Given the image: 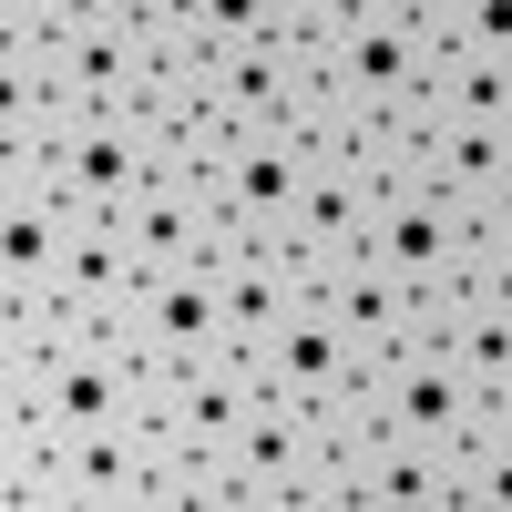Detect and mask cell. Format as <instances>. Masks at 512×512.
<instances>
[{"instance_id": "cell-17", "label": "cell", "mask_w": 512, "mask_h": 512, "mask_svg": "<svg viewBox=\"0 0 512 512\" xmlns=\"http://www.w3.org/2000/svg\"><path fill=\"white\" fill-rule=\"evenodd\" d=\"M93 328L72 297H0V400H31V379L52 369L72 338Z\"/></svg>"}, {"instance_id": "cell-24", "label": "cell", "mask_w": 512, "mask_h": 512, "mask_svg": "<svg viewBox=\"0 0 512 512\" xmlns=\"http://www.w3.org/2000/svg\"><path fill=\"white\" fill-rule=\"evenodd\" d=\"M205 72H216V52H205V62H164V72H154V93H144V123H154V134H185V123L205 113Z\"/></svg>"}, {"instance_id": "cell-14", "label": "cell", "mask_w": 512, "mask_h": 512, "mask_svg": "<svg viewBox=\"0 0 512 512\" xmlns=\"http://www.w3.org/2000/svg\"><path fill=\"white\" fill-rule=\"evenodd\" d=\"M369 379H379L390 431H441V441L472 431V369H461L451 349H390Z\"/></svg>"}, {"instance_id": "cell-12", "label": "cell", "mask_w": 512, "mask_h": 512, "mask_svg": "<svg viewBox=\"0 0 512 512\" xmlns=\"http://www.w3.org/2000/svg\"><path fill=\"white\" fill-rule=\"evenodd\" d=\"M359 512H461V441L379 431L359 451Z\"/></svg>"}, {"instance_id": "cell-23", "label": "cell", "mask_w": 512, "mask_h": 512, "mask_svg": "<svg viewBox=\"0 0 512 512\" xmlns=\"http://www.w3.org/2000/svg\"><path fill=\"white\" fill-rule=\"evenodd\" d=\"M441 41L472 62H512V0H441Z\"/></svg>"}, {"instance_id": "cell-20", "label": "cell", "mask_w": 512, "mask_h": 512, "mask_svg": "<svg viewBox=\"0 0 512 512\" xmlns=\"http://www.w3.org/2000/svg\"><path fill=\"white\" fill-rule=\"evenodd\" d=\"M502 164H512V123L441 113V134H431V185H451L461 205H482V195L502 185Z\"/></svg>"}, {"instance_id": "cell-5", "label": "cell", "mask_w": 512, "mask_h": 512, "mask_svg": "<svg viewBox=\"0 0 512 512\" xmlns=\"http://www.w3.org/2000/svg\"><path fill=\"white\" fill-rule=\"evenodd\" d=\"M256 390H267V379H256V359H246V349H205V359L154 369L144 420H154V441H164V451H226L236 410H246Z\"/></svg>"}, {"instance_id": "cell-6", "label": "cell", "mask_w": 512, "mask_h": 512, "mask_svg": "<svg viewBox=\"0 0 512 512\" xmlns=\"http://www.w3.org/2000/svg\"><path fill=\"white\" fill-rule=\"evenodd\" d=\"M123 328H134V349H144L154 369L205 359V349H236V338H226V277H216V256L144 267V287H134V308H123Z\"/></svg>"}, {"instance_id": "cell-13", "label": "cell", "mask_w": 512, "mask_h": 512, "mask_svg": "<svg viewBox=\"0 0 512 512\" xmlns=\"http://www.w3.org/2000/svg\"><path fill=\"white\" fill-rule=\"evenodd\" d=\"M216 277H226V338H236V349H256L287 308H308V297H318L308 256H297L287 236H236V246L216 256Z\"/></svg>"}, {"instance_id": "cell-1", "label": "cell", "mask_w": 512, "mask_h": 512, "mask_svg": "<svg viewBox=\"0 0 512 512\" xmlns=\"http://www.w3.org/2000/svg\"><path fill=\"white\" fill-rule=\"evenodd\" d=\"M154 175H164V134L144 113H72L62 144H52V195L82 226H113Z\"/></svg>"}, {"instance_id": "cell-22", "label": "cell", "mask_w": 512, "mask_h": 512, "mask_svg": "<svg viewBox=\"0 0 512 512\" xmlns=\"http://www.w3.org/2000/svg\"><path fill=\"white\" fill-rule=\"evenodd\" d=\"M379 431H390V410H379V379H338V390L318 400V441H328V451H349V461H359Z\"/></svg>"}, {"instance_id": "cell-27", "label": "cell", "mask_w": 512, "mask_h": 512, "mask_svg": "<svg viewBox=\"0 0 512 512\" xmlns=\"http://www.w3.org/2000/svg\"><path fill=\"white\" fill-rule=\"evenodd\" d=\"M267 11H277V31H338V21H349V0H267Z\"/></svg>"}, {"instance_id": "cell-29", "label": "cell", "mask_w": 512, "mask_h": 512, "mask_svg": "<svg viewBox=\"0 0 512 512\" xmlns=\"http://www.w3.org/2000/svg\"><path fill=\"white\" fill-rule=\"evenodd\" d=\"M472 216H482V226H492V236H512V164H502V185H492V195H482V205H472Z\"/></svg>"}, {"instance_id": "cell-21", "label": "cell", "mask_w": 512, "mask_h": 512, "mask_svg": "<svg viewBox=\"0 0 512 512\" xmlns=\"http://www.w3.org/2000/svg\"><path fill=\"white\" fill-rule=\"evenodd\" d=\"M431 93L441 113H472V123H512V62H472V52H431Z\"/></svg>"}, {"instance_id": "cell-2", "label": "cell", "mask_w": 512, "mask_h": 512, "mask_svg": "<svg viewBox=\"0 0 512 512\" xmlns=\"http://www.w3.org/2000/svg\"><path fill=\"white\" fill-rule=\"evenodd\" d=\"M431 52H441V31L390 21V11H349L338 31H318V82L359 113H400L431 82Z\"/></svg>"}, {"instance_id": "cell-4", "label": "cell", "mask_w": 512, "mask_h": 512, "mask_svg": "<svg viewBox=\"0 0 512 512\" xmlns=\"http://www.w3.org/2000/svg\"><path fill=\"white\" fill-rule=\"evenodd\" d=\"M461 236H472V205L451 185H400V195H379V216H369V256L410 297H451L461 287Z\"/></svg>"}, {"instance_id": "cell-26", "label": "cell", "mask_w": 512, "mask_h": 512, "mask_svg": "<svg viewBox=\"0 0 512 512\" xmlns=\"http://www.w3.org/2000/svg\"><path fill=\"white\" fill-rule=\"evenodd\" d=\"M185 21L216 41V52H236V41H256V31H277L267 0H185Z\"/></svg>"}, {"instance_id": "cell-28", "label": "cell", "mask_w": 512, "mask_h": 512, "mask_svg": "<svg viewBox=\"0 0 512 512\" xmlns=\"http://www.w3.org/2000/svg\"><path fill=\"white\" fill-rule=\"evenodd\" d=\"M349 11H390V21H420V31H441V0H349Z\"/></svg>"}, {"instance_id": "cell-18", "label": "cell", "mask_w": 512, "mask_h": 512, "mask_svg": "<svg viewBox=\"0 0 512 512\" xmlns=\"http://www.w3.org/2000/svg\"><path fill=\"white\" fill-rule=\"evenodd\" d=\"M134 287H144V256L123 246V226H72V256H62V287L82 318H123L134 308Z\"/></svg>"}, {"instance_id": "cell-8", "label": "cell", "mask_w": 512, "mask_h": 512, "mask_svg": "<svg viewBox=\"0 0 512 512\" xmlns=\"http://www.w3.org/2000/svg\"><path fill=\"white\" fill-rule=\"evenodd\" d=\"M62 461H72V502H82V512H154L164 441H154L144 410H113V420L62 431Z\"/></svg>"}, {"instance_id": "cell-7", "label": "cell", "mask_w": 512, "mask_h": 512, "mask_svg": "<svg viewBox=\"0 0 512 512\" xmlns=\"http://www.w3.org/2000/svg\"><path fill=\"white\" fill-rule=\"evenodd\" d=\"M318 400H287V390H256L236 410V431H226V461H236V482L256 512H297V482L318 472Z\"/></svg>"}, {"instance_id": "cell-16", "label": "cell", "mask_w": 512, "mask_h": 512, "mask_svg": "<svg viewBox=\"0 0 512 512\" xmlns=\"http://www.w3.org/2000/svg\"><path fill=\"white\" fill-rule=\"evenodd\" d=\"M318 308H328L338 328H349L359 349H369V369H379V359H390L400 338H410V318H420V297H410V287H400L390 267H379L369 246H359L349 267H328V277H318Z\"/></svg>"}, {"instance_id": "cell-10", "label": "cell", "mask_w": 512, "mask_h": 512, "mask_svg": "<svg viewBox=\"0 0 512 512\" xmlns=\"http://www.w3.org/2000/svg\"><path fill=\"white\" fill-rule=\"evenodd\" d=\"M369 216H379L369 164H359V154H318V164H308V185H297L287 246L308 256V277H328V267H349V256L369 246Z\"/></svg>"}, {"instance_id": "cell-15", "label": "cell", "mask_w": 512, "mask_h": 512, "mask_svg": "<svg viewBox=\"0 0 512 512\" xmlns=\"http://www.w3.org/2000/svg\"><path fill=\"white\" fill-rule=\"evenodd\" d=\"M72 205L52 185H21L0 195V297H52L62 287V256H72Z\"/></svg>"}, {"instance_id": "cell-9", "label": "cell", "mask_w": 512, "mask_h": 512, "mask_svg": "<svg viewBox=\"0 0 512 512\" xmlns=\"http://www.w3.org/2000/svg\"><path fill=\"white\" fill-rule=\"evenodd\" d=\"M308 164H318V144H297V134H236L216 164H205V185H216V205H226L236 236H287Z\"/></svg>"}, {"instance_id": "cell-11", "label": "cell", "mask_w": 512, "mask_h": 512, "mask_svg": "<svg viewBox=\"0 0 512 512\" xmlns=\"http://www.w3.org/2000/svg\"><path fill=\"white\" fill-rule=\"evenodd\" d=\"M246 359H256V379H267V390H287V400H328L338 379H369V349L318 308V297H308V308H287Z\"/></svg>"}, {"instance_id": "cell-25", "label": "cell", "mask_w": 512, "mask_h": 512, "mask_svg": "<svg viewBox=\"0 0 512 512\" xmlns=\"http://www.w3.org/2000/svg\"><path fill=\"white\" fill-rule=\"evenodd\" d=\"M461 512H512V441H461Z\"/></svg>"}, {"instance_id": "cell-30", "label": "cell", "mask_w": 512, "mask_h": 512, "mask_svg": "<svg viewBox=\"0 0 512 512\" xmlns=\"http://www.w3.org/2000/svg\"><path fill=\"white\" fill-rule=\"evenodd\" d=\"M103 11H134V21H144V11H175V0H103Z\"/></svg>"}, {"instance_id": "cell-19", "label": "cell", "mask_w": 512, "mask_h": 512, "mask_svg": "<svg viewBox=\"0 0 512 512\" xmlns=\"http://www.w3.org/2000/svg\"><path fill=\"white\" fill-rule=\"evenodd\" d=\"M451 359L472 369V390H512V287L451 297Z\"/></svg>"}, {"instance_id": "cell-3", "label": "cell", "mask_w": 512, "mask_h": 512, "mask_svg": "<svg viewBox=\"0 0 512 512\" xmlns=\"http://www.w3.org/2000/svg\"><path fill=\"white\" fill-rule=\"evenodd\" d=\"M154 41H144V21L134 11H82L62 41H52V93L72 103V113H144V93H154Z\"/></svg>"}]
</instances>
